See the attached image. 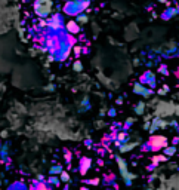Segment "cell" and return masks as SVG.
I'll return each mask as SVG.
<instances>
[{
    "label": "cell",
    "instance_id": "1",
    "mask_svg": "<svg viewBox=\"0 0 179 190\" xmlns=\"http://www.w3.org/2000/svg\"><path fill=\"white\" fill-rule=\"evenodd\" d=\"M89 5H91V0H67L62 10L67 15L77 17L79 14H82L83 10H86L89 8Z\"/></svg>",
    "mask_w": 179,
    "mask_h": 190
},
{
    "label": "cell",
    "instance_id": "2",
    "mask_svg": "<svg viewBox=\"0 0 179 190\" xmlns=\"http://www.w3.org/2000/svg\"><path fill=\"white\" fill-rule=\"evenodd\" d=\"M167 146V138L164 135H151L150 140L147 141V146L142 147L145 151H158Z\"/></svg>",
    "mask_w": 179,
    "mask_h": 190
},
{
    "label": "cell",
    "instance_id": "3",
    "mask_svg": "<svg viewBox=\"0 0 179 190\" xmlns=\"http://www.w3.org/2000/svg\"><path fill=\"white\" fill-rule=\"evenodd\" d=\"M52 0H36L34 3V10H36V15H39L40 18L47 17L49 14H52Z\"/></svg>",
    "mask_w": 179,
    "mask_h": 190
},
{
    "label": "cell",
    "instance_id": "4",
    "mask_svg": "<svg viewBox=\"0 0 179 190\" xmlns=\"http://www.w3.org/2000/svg\"><path fill=\"white\" fill-rule=\"evenodd\" d=\"M116 159H117L119 165H120V172H121V175L124 177L126 184H127V186H130V184H132V180L135 178V175H133V174H127V168H126V163H124V160H123V159H120L119 156H117Z\"/></svg>",
    "mask_w": 179,
    "mask_h": 190
},
{
    "label": "cell",
    "instance_id": "5",
    "mask_svg": "<svg viewBox=\"0 0 179 190\" xmlns=\"http://www.w3.org/2000/svg\"><path fill=\"white\" fill-rule=\"evenodd\" d=\"M133 92L142 95L144 98H150V97L152 95V89H147V88H144L141 83H136V85L133 86Z\"/></svg>",
    "mask_w": 179,
    "mask_h": 190
},
{
    "label": "cell",
    "instance_id": "6",
    "mask_svg": "<svg viewBox=\"0 0 179 190\" xmlns=\"http://www.w3.org/2000/svg\"><path fill=\"white\" fill-rule=\"evenodd\" d=\"M167 126V122L166 120H163V119H160V117H156L154 120H152V125H150V132H156L158 128H166Z\"/></svg>",
    "mask_w": 179,
    "mask_h": 190
},
{
    "label": "cell",
    "instance_id": "7",
    "mask_svg": "<svg viewBox=\"0 0 179 190\" xmlns=\"http://www.w3.org/2000/svg\"><path fill=\"white\" fill-rule=\"evenodd\" d=\"M91 167H92V160L89 159V158H82L80 159V169H79V172L82 175H84L89 171V168H91Z\"/></svg>",
    "mask_w": 179,
    "mask_h": 190
},
{
    "label": "cell",
    "instance_id": "8",
    "mask_svg": "<svg viewBox=\"0 0 179 190\" xmlns=\"http://www.w3.org/2000/svg\"><path fill=\"white\" fill-rule=\"evenodd\" d=\"M65 28H67V31L71 33V34H77V33H80V25H79V22H75V21H70V22H67Z\"/></svg>",
    "mask_w": 179,
    "mask_h": 190
},
{
    "label": "cell",
    "instance_id": "9",
    "mask_svg": "<svg viewBox=\"0 0 179 190\" xmlns=\"http://www.w3.org/2000/svg\"><path fill=\"white\" fill-rule=\"evenodd\" d=\"M178 10H179L178 8H169L167 10H164V12H163L161 18H163V19H170L172 17H175V15L178 14Z\"/></svg>",
    "mask_w": 179,
    "mask_h": 190
},
{
    "label": "cell",
    "instance_id": "10",
    "mask_svg": "<svg viewBox=\"0 0 179 190\" xmlns=\"http://www.w3.org/2000/svg\"><path fill=\"white\" fill-rule=\"evenodd\" d=\"M135 147H138V143H123V144H120L119 146V149H120V151L121 153H124V151H129V150H132V149H135Z\"/></svg>",
    "mask_w": 179,
    "mask_h": 190
},
{
    "label": "cell",
    "instance_id": "11",
    "mask_svg": "<svg viewBox=\"0 0 179 190\" xmlns=\"http://www.w3.org/2000/svg\"><path fill=\"white\" fill-rule=\"evenodd\" d=\"M166 160H167V156H166V155H156V156L151 158V162L154 163L156 167H158L160 162H166Z\"/></svg>",
    "mask_w": 179,
    "mask_h": 190
},
{
    "label": "cell",
    "instance_id": "12",
    "mask_svg": "<svg viewBox=\"0 0 179 190\" xmlns=\"http://www.w3.org/2000/svg\"><path fill=\"white\" fill-rule=\"evenodd\" d=\"M164 155L167 156V158H169V156H175V155H176V146H173V144L169 146V144H167V146L164 147Z\"/></svg>",
    "mask_w": 179,
    "mask_h": 190
},
{
    "label": "cell",
    "instance_id": "13",
    "mask_svg": "<svg viewBox=\"0 0 179 190\" xmlns=\"http://www.w3.org/2000/svg\"><path fill=\"white\" fill-rule=\"evenodd\" d=\"M75 43H77V39L74 37V34L68 33V36H67V46H68V48H73Z\"/></svg>",
    "mask_w": 179,
    "mask_h": 190
},
{
    "label": "cell",
    "instance_id": "14",
    "mask_svg": "<svg viewBox=\"0 0 179 190\" xmlns=\"http://www.w3.org/2000/svg\"><path fill=\"white\" fill-rule=\"evenodd\" d=\"M144 111H145V104L141 101V103H138L136 107H135V113L136 115H144Z\"/></svg>",
    "mask_w": 179,
    "mask_h": 190
},
{
    "label": "cell",
    "instance_id": "15",
    "mask_svg": "<svg viewBox=\"0 0 179 190\" xmlns=\"http://www.w3.org/2000/svg\"><path fill=\"white\" fill-rule=\"evenodd\" d=\"M59 181H64V183H68L70 181V174L68 172H65V171H61V174H59Z\"/></svg>",
    "mask_w": 179,
    "mask_h": 190
},
{
    "label": "cell",
    "instance_id": "16",
    "mask_svg": "<svg viewBox=\"0 0 179 190\" xmlns=\"http://www.w3.org/2000/svg\"><path fill=\"white\" fill-rule=\"evenodd\" d=\"M104 180H105L107 183H114V181H116V174H112V172H110L108 175L105 174V175H104Z\"/></svg>",
    "mask_w": 179,
    "mask_h": 190
},
{
    "label": "cell",
    "instance_id": "17",
    "mask_svg": "<svg viewBox=\"0 0 179 190\" xmlns=\"http://www.w3.org/2000/svg\"><path fill=\"white\" fill-rule=\"evenodd\" d=\"M73 70H74V71H77V73H80V71L83 70L82 61H75V62H74V66H73Z\"/></svg>",
    "mask_w": 179,
    "mask_h": 190
},
{
    "label": "cell",
    "instance_id": "18",
    "mask_svg": "<svg viewBox=\"0 0 179 190\" xmlns=\"http://www.w3.org/2000/svg\"><path fill=\"white\" fill-rule=\"evenodd\" d=\"M133 122H135V119L133 117H129V119H126V123H124V126H123V131H127L130 128V126L133 125Z\"/></svg>",
    "mask_w": 179,
    "mask_h": 190
},
{
    "label": "cell",
    "instance_id": "19",
    "mask_svg": "<svg viewBox=\"0 0 179 190\" xmlns=\"http://www.w3.org/2000/svg\"><path fill=\"white\" fill-rule=\"evenodd\" d=\"M64 158H65V162H67V163H71V160H73V153H71L68 149H65V156H64Z\"/></svg>",
    "mask_w": 179,
    "mask_h": 190
},
{
    "label": "cell",
    "instance_id": "20",
    "mask_svg": "<svg viewBox=\"0 0 179 190\" xmlns=\"http://www.w3.org/2000/svg\"><path fill=\"white\" fill-rule=\"evenodd\" d=\"M61 171H62V168L58 167V165H55L53 168H50V174H52V175H58V174H61Z\"/></svg>",
    "mask_w": 179,
    "mask_h": 190
},
{
    "label": "cell",
    "instance_id": "21",
    "mask_svg": "<svg viewBox=\"0 0 179 190\" xmlns=\"http://www.w3.org/2000/svg\"><path fill=\"white\" fill-rule=\"evenodd\" d=\"M47 183H50V184H59V180L56 178V177L55 175H52V177H49V178H47Z\"/></svg>",
    "mask_w": 179,
    "mask_h": 190
},
{
    "label": "cell",
    "instance_id": "22",
    "mask_svg": "<svg viewBox=\"0 0 179 190\" xmlns=\"http://www.w3.org/2000/svg\"><path fill=\"white\" fill-rule=\"evenodd\" d=\"M83 183H86V184H99V178H91V180H83Z\"/></svg>",
    "mask_w": 179,
    "mask_h": 190
},
{
    "label": "cell",
    "instance_id": "23",
    "mask_svg": "<svg viewBox=\"0 0 179 190\" xmlns=\"http://www.w3.org/2000/svg\"><path fill=\"white\" fill-rule=\"evenodd\" d=\"M158 71H160L161 74H164V76H167V74H169V70H167V67H166L164 64H161V66H160Z\"/></svg>",
    "mask_w": 179,
    "mask_h": 190
},
{
    "label": "cell",
    "instance_id": "24",
    "mask_svg": "<svg viewBox=\"0 0 179 190\" xmlns=\"http://www.w3.org/2000/svg\"><path fill=\"white\" fill-rule=\"evenodd\" d=\"M87 19H89V18H87L86 15H80V14H79L77 22H79V24H84V22H87Z\"/></svg>",
    "mask_w": 179,
    "mask_h": 190
},
{
    "label": "cell",
    "instance_id": "25",
    "mask_svg": "<svg viewBox=\"0 0 179 190\" xmlns=\"http://www.w3.org/2000/svg\"><path fill=\"white\" fill-rule=\"evenodd\" d=\"M73 49H74V55H75V57H80V54H82V48L74 45V46H73Z\"/></svg>",
    "mask_w": 179,
    "mask_h": 190
},
{
    "label": "cell",
    "instance_id": "26",
    "mask_svg": "<svg viewBox=\"0 0 179 190\" xmlns=\"http://www.w3.org/2000/svg\"><path fill=\"white\" fill-rule=\"evenodd\" d=\"M39 27H40V28H45V27H47V24H46V21H43V19H42V21L39 22Z\"/></svg>",
    "mask_w": 179,
    "mask_h": 190
},
{
    "label": "cell",
    "instance_id": "27",
    "mask_svg": "<svg viewBox=\"0 0 179 190\" xmlns=\"http://www.w3.org/2000/svg\"><path fill=\"white\" fill-rule=\"evenodd\" d=\"M116 113H117V111H116V110H114V108H111V110H110V111H108V115H110V116H111V117H114V116H116Z\"/></svg>",
    "mask_w": 179,
    "mask_h": 190
},
{
    "label": "cell",
    "instance_id": "28",
    "mask_svg": "<svg viewBox=\"0 0 179 190\" xmlns=\"http://www.w3.org/2000/svg\"><path fill=\"white\" fill-rule=\"evenodd\" d=\"M154 168H157V167L154 165V163H151V165H148V167H147V169H148V171H154Z\"/></svg>",
    "mask_w": 179,
    "mask_h": 190
},
{
    "label": "cell",
    "instance_id": "29",
    "mask_svg": "<svg viewBox=\"0 0 179 190\" xmlns=\"http://www.w3.org/2000/svg\"><path fill=\"white\" fill-rule=\"evenodd\" d=\"M178 143H179V138H178V137H173V140H172V144H173V146H176Z\"/></svg>",
    "mask_w": 179,
    "mask_h": 190
},
{
    "label": "cell",
    "instance_id": "30",
    "mask_svg": "<svg viewBox=\"0 0 179 190\" xmlns=\"http://www.w3.org/2000/svg\"><path fill=\"white\" fill-rule=\"evenodd\" d=\"M156 178H157V175H156V174H154V175H150V178H148V181L151 183V181H154Z\"/></svg>",
    "mask_w": 179,
    "mask_h": 190
},
{
    "label": "cell",
    "instance_id": "31",
    "mask_svg": "<svg viewBox=\"0 0 179 190\" xmlns=\"http://www.w3.org/2000/svg\"><path fill=\"white\" fill-rule=\"evenodd\" d=\"M82 52L83 54H89V49L87 48H82Z\"/></svg>",
    "mask_w": 179,
    "mask_h": 190
},
{
    "label": "cell",
    "instance_id": "32",
    "mask_svg": "<svg viewBox=\"0 0 179 190\" xmlns=\"http://www.w3.org/2000/svg\"><path fill=\"white\" fill-rule=\"evenodd\" d=\"M91 143H92V141H91V140H86V141H84V144H86V146H87V147H91Z\"/></svg>",
    "mask_w": 179,
    "mask_h": 190
},
{
    "label": "cell",
    "instance_id": "33",
    "mask_svg": "<svg viewBox=\"0 0 179 190\" xmlns=\"http://www.w3.org/2000/svg\"><path fill=\"white\" fill-rule=\"evenodd\" d=\"M98 165H99V167H102V165H104V160L99 159V160H98Z\"/></svg>",
    "mask_w": 179,
    "mask_h": 190
},
{
    "label": "cell",
    "instance_id": "34",
    "mask_svg": "<svg viewBox=\"0 0 179 190\" xmlns=\"http://www.w3.org/2000/svg\"><path fill=\"white\" fill-rule=\"evenodd\" d=\"M158 94H160V95H164V94H166V91H164V89H160V91H158Z\"/></svg>",
    "mask_w": 179,
    "mask_h": 190
},
{
    "label": "cell",
    "instance_id": "35",
    "mask_svg": "<svg viewBox=\"0 0 179 190\" xmlns=\"http://www.w3.org/2000/svg\"><path fill=\"white\" fill-rule=\"evenodd\" d=\"M158 2H160V3H167V2H166V0H158Z\"/></svg>",
    "mask_w": 179,
    "mask_h": 190
},
{
    "label": "cell",
    "instance_id": "36",
    "mask_svg": "<svg viewBox=\"0 0 179 190\" xmlns=\"http://www.w3.org/2000/svg\"><path fill=\"white\" fill-rule=\"evenodd\" d=\"M64 2H67V0H64Z\"/></svg>",
    "mask_w": 179,
    "mask_h": 190
}]
</instances>
